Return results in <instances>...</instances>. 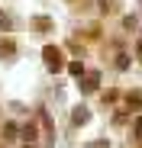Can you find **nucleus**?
Returning a JSON list of instances; mask_svg holds the SVG:
<instances>
[{"instance_id": "nucleus-1", "label": "nucleus", "mask_w": 142, "mask_h": 148, "mask_svg": "<svg viewBox=\"0 0 142 148\" xmlns=\"http://www.w3.org/2000/svg\"><path fill=\"white\" fill-rule=\"evenodd\" d=\"M42 58H45V64H49V71H61V68H65L61 52H58L55 45H49V48H45V52H42Z\"/></svg>"}, {"instance_id": "nucleus-2", "label": "nucleus", "mask_w": 142, "mask_h": 148, "mask_svg": "<svg viewBox=\"0 0 142 148\" xmlns=\"http://www.w3.org/2000/svg\"><path fill=\"white\" fill-rule=\"evenodd\" d=\"M97 81H100V74H84L81 90H84V93H94V90H97Z\"/></svg>"}, {"instance_id": "nucleus-3", "label": "nucleus", "mask_w": 142, "mask_h": 148, "mask_svg": "<svg viewBox=\"0 0 142 148\" xmlns=\"http://www.w3.org/2000/svg\"><path fill=\"white\" fill-rule=\"evenodd\" d=\"M126 106L129 110H142V90H129L126 93Z\"/></svg>"}, {"instance_id": "nucleus-4", "label": "nucleus", "mask_w": 142, "mask_h": 148, "mask_svg": "<svg viewBox=\"0 0 142 148\" xmlns=\"http://www.w3.org/2000/svg\"><path fill=\"white\" fill-rule=\"evenodd\" d=\"M32 29L36 32H49L52 29V19L49 16H32Z\"/></svg>"}, {"instance_id": "nucleus-5", "label": "nucleus", "mask_w": 142, "mask_h": 148, "mask_svg": "<svg viewBox=\"0 0 142 148\" xmlns=\"http://www.w3.org/2000/svg\"><path fill=\"white\" fill-rule=\"evenodd\" d=\"M19 135L26 138V142H36V138H39V129H36V122H26V126L19 129Z\"/></svg>"}, {"instance_id": "nucleus-6", "label": "nucleus", "mask_w": 142, "mask_h": 148, "mask_svg": "<svg viewBox=\"0 0 142 148\" xmlns=\"http://www.w3.org/2000/svg\"><path fill=\"white\" fill-rule=\"evenodd\" d=\"M87 119H90V113H87L84 106H78L74 113H71V122H74V126H84V122H87Z\"/></svg>"}, {"instance_id": "nucleus-7", "label": "nucleus", "mask_w": 142, "mask_h": 148, "mask_svg": "<svg viewBox=\"0 0 142 148\" xmlns=\"http://www.w3.org/2000/svg\"><path fill=\"white\" fill-rule=\"evenodd\" d=\"M19 135V126L16 122H3V138H16Z\"/></svg>"}, {"instance_id": "nucleus-8", "label": "nucleus", "mask_w": 142, "mask_h": 148, "mask_svg": "<svg viewBox=\"0 0 142 148\" xmlns=\"http://www.w3.org/2000/svg\"><path fill=\"white\" fill-rule=\"evenodd\" d=\"M0 52H3V55H13V52H16V45H13L10 39H3V42H0Z\"/></svg>"}, {"instance_id": "nucleus-9", "label": "nucleus", "mask_w": 142, "mask_h": 148, "mask_svg": "<svg viewBox=\"0 0 142 148\" xmlns=\"http://www.w3.org/2000/svg\"><path fill=\"white\" fill-rule=\"evenodd\" d=\"M68 71L74 74V77H81V74H84V64H81V61H71V64H68Z\"/></svg>"}, {"instance_id": "nucleus-10", "label": "nucleus", "mask_w": 142, "mask_h": 148, "mask_svg": "<svg viewBox=\"0 0 142 148\" xmlns=\"http://www.w3.org/2000/svg\"><path fill=\"white\" fill-rule=\"evenodd\" d=\"M10 26H13V19H10V16H7V13H0V29H3V32H7V29H10Z\"/></svg>"}, {"instance_id": "nucleus-11", "label": "nucleus", "mask_w": 142, "mask_h": 148, "mask_svg": "<svg viewBox=\"0 0 142 148\" xmlns=\"http://www.w3.org/2000/svg\"><path fill=\"white\" fill-rule=\"evenodd\" d=\"M116 97H120L116 90H107V93H103V103H116Z\"/></svg>"}, {"instance_id": "nucleus-12", "label": "nucleus", "mask_w": 142, "mask_h": 148, "mask_svg": "<svg viewBox=\"0 0 142 148\" xmlns=\"http://www.w3.org/2000/svg\"><path fill=\"white\" fill-rule=\"evenodd\" d=\"M116 68L126 71V68H129V58H126V55H120V58H116Z\"/></svg>"}, {"instance_id": "nucleus-13", "label": "nucleus", "mask_w": 142, "mask_h": 148, "mask_svg": "<svg viewBox=\"0 0 142 148\" xmlns=\"http://www.w3.org/2000/svg\"><path fill=\"white\" fill-rule=\"evenodd\" d=\"M136 135H139V138H142V116H139V119H136Z\"/></svg>"}, {"instance_id": "nucleus-14", "label": "nucleus", "mask_w": 142, "mask_h": 148, "mask_svg": "<svg viewBox=\"0 0 142 148\" xmlns=\"http://www.w3.org/2000/svg\"><path fill=\"white\" fill-rule=\"evenodd\" d=\"M136 52H139V55H142V42H139V48H136Z\"/></svg>"}]
</instances>
